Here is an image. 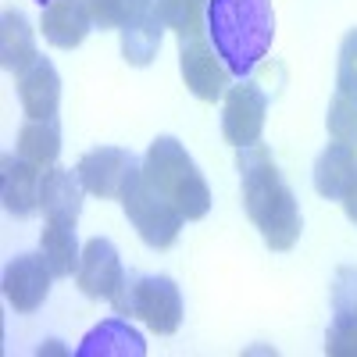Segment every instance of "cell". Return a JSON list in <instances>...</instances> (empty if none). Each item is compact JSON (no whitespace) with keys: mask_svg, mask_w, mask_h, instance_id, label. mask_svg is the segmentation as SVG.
I'll return each mask as SVG.
<instances>
[{"mask_svg":"<svg viewBox=\"0 0 357 357\" xmlns=\"http://www.w3.org/2000/svg\"><path fill=\"white\" fill-rule=\"evenodd\" d=\"M236 168H240V186H243V211L261 232L264 247L279 250V254L293 250L304 229L301 204H296L293 190L286 186L272 154L261 143L243 146L240 158H236Z\"/></svg>","mask_w":357,"mask_h":357,"instance_id":"cell-1","label":"cell"},{"mask_svg":"<svg viewBox=\"0 0 357 357\" xmlns=\"http://www.w3.org/2000/svg\"><path fill=\"white\" fill-rule=\"evenodd\" d=\"M272 0H207V40L236 79H247L272 50Z\"/></svg>","mask_w":357,"mask_h":357,"instance_id":"cell-2","label":"cell"},{"mask_svg":"<svg viewBox=\"0 0 357 357\" xmlns=\"http://www.w3.org/2000/svg\"><path fill=\"white\" fill-rule=\"evenodd\" d=\"M143 175L151 178V186L178 207V215L186 222H197L211 207V190H207L204 175L197 172L193 158L175 136H158L143 154Z\"/></svg>","mask_w":357,"mask_h":357,"instance_id":"cell-3","label":"cell"},{"mask_svg":"<svg viewBox=\"0 0 357 357\" xmlns=\"http://www.w3.org/2000/svg\"><path fill=\"white\" fill-rule=\"evenodd\" d=\"M111 307L122 318H139L158 336H172L183 321V293L168 275H132L111 296Z\"/></svg>","mask_w":357,"mask_h":357,"instance_id":"cell-4","label":"cell"},{"mask_svg":"<svg viewBox=\"0 0 357 357\" xmlns=\"http://www.w3.org/2000/svg\"><path fill=\"white\" fill-rule=\"evenodd\" d=\"M122 207H126V218L132 222V229L139 232V240L151 247V250H168L178 240V229H183V215L172 200H165L151 178L143 175V165H136L122 186Z\"/></svg>","mask_w":357,"mask_h":357,"instance_id":"cell-5","label":"cell"},{"mask_svg":"<svg viewBox=\"0 0 357 357\" xmlns=\"http://www.w3.org/2000/svg\"><path fill=\"white\" fill-rule=\"evenodd\" d=\"M178 72H183L190 93L197 100H218L229 93L232 86V72L225 68V61L218 57V50L211 47V40H207V33L200 36H186L178 40Z\"/></svg>","mask_w":357,"mask_h":357,"instance_id":"cell-6","label":"cell"},{"mask_svg":"<svg viewBox=\"0 0 357 357\" xmlns=\"http://www.w3.org/2000/svg\"><path fill=\"white\" fill-rule=\"evenodd\" d=\"M264 114H268V97L264 89L250 79H240V86H229L225 107H222V136L236 151L261 143L264 132Z\"/></svg>","mask_w":357,"mask_h":357,"instance_id":"cell-7","label":"cell"},{"mask_svg":"<svg viewBox=\"0 0 357 357\" xmlns=\"http://www.w3.org/2000/svg\"><path fill=\"white\" fill-rule=\"evenodd\" d=\"M136 165L139 161L129 151H122V146H97V151H86L79 158L75 172L82 178L86 193H93L100 200H114V197H122V186Z\"/></svg>","mask_w":357,"mask_h":357,"instance_id":"cell-8","label":"cell"},{"mask_svg":"<svg viewBox=\"0 0 357 357\" xmlns=\"http://www.w3.org/2000/svg\"><path fill=\"white\" fill-rule=\"evenodd\" d=\"M50 264L43 254H22L4 268V296L18 314H33L43 307L47 293H50Z\"/></svg>","mask_w":357,"mask_h":357,"instance_id":"cell-9","label":"cell"},{"mask_svg":"<svg viewBox=\"0 0 357 357\" xmlns=\"http://www.w3.org/2000/svg\"><path fill=\"white\" fill-rule=\"evenodd\" d=\"M75 282L86 296H93V301H111V296L122 289L126 272H122V261H118V250H114L111 240H100L97 236V240H89L82 247Z\"/></svg>","mask_w":357,"mask_h":357,"instance_id":"cell-10","label":"cell"},{"mask_svg":"<svg viewBox=\"0 0 357 357\" xmlns=\"http://www.w3.org/2000/svg\"><path fill=\"white\" fill-rule=\"evenodd\" d=\"M18 100L29 118H54L61 107V75L47 61V57H33L18 72Z\"/></svg>","mask_w":357,"mask_h":357,"instance_id":"cell-11","label":"cell"},{"mask_svg":"<svg viewBox=\"0 0 357 357\" xmlns=\"http://www.w3.org/2000/svg\"><path fill=\"white\" fill-rule=\"evenodd\" d=\"M43 40L57 50H75L89 29H93V11H89V0H50L43 8Z\"/></svg>","mask_w":357,"mask_h":357,"instance_id":"cell-12","label":"cell"},{"mask_svg":"<svg viewBox=\"0 0 357 357\" xmlns=\"http://www.w3.org/2000/svg\"><path fill=\"white\" fill-rule=\"evenodd\" d=\"M4 211L15 218H29L40 211V186H43V168L25 161L22 154H4Z\"/></svg>","mask_w":357,"mask_h":357,"instance_id":"cell-13","label":"cell"},{"mask_svg":"<svg viewBox=\"0 0 357 357\" xmlns=\"http://www.w3.org/2000/svg\"><path fill=\"white\" fill-rule=\"evenodd\" d=\"M82 178L79 172L72 168H47L43 172V186H40V211L50 218V222H79V211H82Z\"/></svg>","mask_w":357,"mask_h":357,"instance_id":"cell-14","label":"cell"},{"mask_svg":"<svg viewBox=\"0 0 357 357\" xmlns=\"http://www.w3.org/2000/svg\"><path fill=\"white\" fill-rule=\"evenodd\" d=\"M118 33H122V57L132 68L151 65L158 57V50H161V36H165V22L154 8V0H146V4L139 8V15L129 18Z\"/></svg>","mask_w":357,"mask_h":357,"instance_id":"cell-15","label":"cell"},{"mask_svg":"<svg viewBox=\"0 0 357 357\" xmlns=\"http://www.w3.org/2000/svg\"><path fill=\"white\" fill-rule=\"evenodd\" d=\"M357 178V146L333 139L314 161V190L325 200H343L347 186Z\"/></svg>","mask_w":357,"mask_h":357,"instance_id":"cell-16","label":"cell"},{"mask_svg":"<svg viewBox=\"0 0 357 357\" xmlns=\"http://www.w3.org/2000/svg\"><path fill=\"white\" fill-rule=\"evenodd\" d=\"M75 354L79 357H143L146 354V343L129 325V318L118 314V318L100 321L97 329L79 343Z\"/></svg>","mask_w":357,"mask_h":357,"instance_id":"cell-17","label":"cell"},{"mask_svg":"<svg viewBox=\"0 0 357 357\" xmlns=\"http://www.w3.org/2000/svg\"><path fill=\"white\" fill-rule=\"evenodd\" d=\"M36 57V29L22 11H4L0 18V65L8 72H22Z\"/></svg>","mask_w":357,"mask_h":357,"instance_id":"cell-18","label":"cell"},{"mask_svg":"<svg viewBox=\"0 0 357 357\" xmlns=\"http://www.w3.org/2000/svg\"><path fill=\"white\" fill-rule=\"evenodd\" d=\"M40 254L47 257L50 272L57 279L75 275L79 272V261H82V250H79V240H75V225L72 222H50L47 218V225L40 232Z\"/></svg>","mask_w":357,"mask_h":357,"instance_id":"cell-19","label":"cell"},{"mask_svg":"<svg viewBox=\"0 0 357 357\" xmlns=\"http://www.w3.org/2000/svg\"><path fill=\"white\" fill-rule=\"evenodd\" d=\"M18 154L40 168H50L61 154V122L54 118H29L18 129Z\"/></svg>","mask_w":357,"mask_h":357,"instance_id":"cell-20","label":"cell"},{"mask_svg":"<svg viewBox=\"0 0 357 357\" xmlns=\"http://www.w3.org/2000/svg\"><path fill=\"white\" fill-rule=\"evenodd\" d=\"M154 8L178 40L207 33V0H154Z\"/></svg>","mask_w":357,"mask_h":357,"instance_id":"cell-21","label":"cell"},{"mask_svg":"<svg viewBox=\"0 0 357 357\" xmlns=\"http://www.w3.org/2000/svg\"><path fill=\"white\" fill-rule=\"evenodd\" d=\"M325 126H329L333 139L357 146V89H336L333 100H329Z\"/></svg>","mask_w":357,"mask_h":357,"instance_id":"cell-22","label":"cell"},{"mask_svg":"<svg viewBox=\"0 0 357 357\" xmlns=\"http://www.w3.org/2000/svg\"><path fill=\"white\" fill-rule=\"evenodd\" d=\"M143 4L146 0H89V11H93L97 29H122L129 18L139 15Z\"/></svg>","mask_w":357,"mask_h":357,"instance_id":"cell-23","label":"cell"},{"mask_svg":"<svg viewBox=\"0 0 357 357\" xmlns=\"http://www.w3.org/2000/svg\"><path fill=\"white\" fill-rule=\"evenodd\" d=\"M325 354L333 357H357V314L333 318V329L325 336Z\"/></svg>","mask_w":357,"mask_h":357,"instance_id":"cell-24","label":"cell"},{"mask_svg":"<svg viewBox=\"0 0 357 357\" xmlns=\"http://www.w3.org/2000/svg\"><path fill=\"white\" fill-rule=\"evenodd\" d=\"M333 314L350 318L357 314V268H340L333 282Z\"/></svg>","mask_w":357,"mask_h":357,"instance_id":"cell-25","label":"cell"},{"mask_svg":"<svg viewBox=\"0 0 357 357\" xmlns=\"http://www.w3.org/2000/svg\"><path fill=\"white\" fill-rule=\"evenodd\" d=\"M336 89H357V29L340 43V65H336Z\"/></svg>","mask_w":357,"mask_h":357,"instance_id":"cell-26","label":"cell"},{"mask_svg":"<svg viewBox=\"0 0 357 357\" xmlns=\"http://www.w3.org/2000/svg\"><path fill=\"white\" fill-rule=\"evenodd\" d=\"M340 204H343L347 218H350V222L357 225V178H354V183L347 186V193H343V200H340Z\"/></svg>","mask_w":357,"mask_h":357,"instance_id":"cell-27","label":"cell"},{"mask_svg":"<svg viewBox=\"0 0 357 357\" xmlns=\"http://www.w3.org/2000/svg\"><path fill=\"white\" fill-rule=\"evenodd\" d=\"M36 4H40V8H47V4H50V0H36Z\"/></svg>","mask_w":357,"mask_h":357,"instance_id":"cell-28","label":"cell"}]
</instances>
